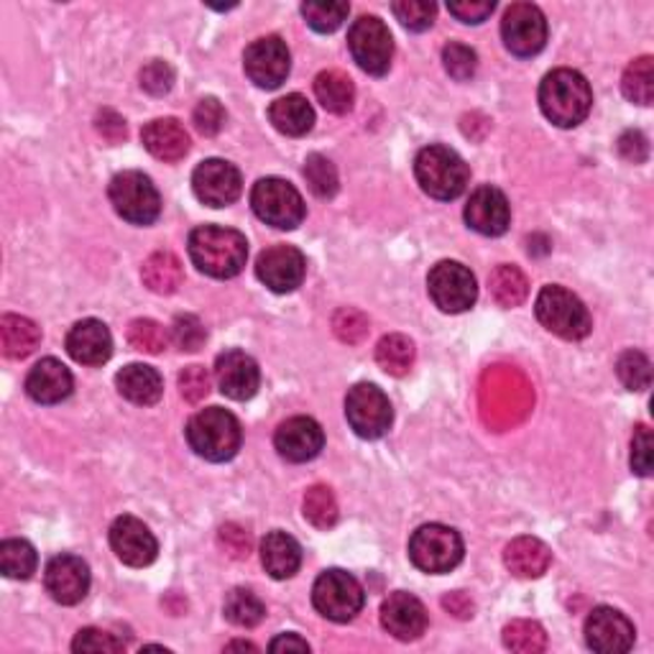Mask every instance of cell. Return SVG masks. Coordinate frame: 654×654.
Masks as SVG:
<instances>
[{
  "instance_id": "6da1fadb",
  "label": "cell",
  "mask_w": 654,
  "mask_h": 654,
  "mask_svg": "<svg viewBox=\"0 0 654 654\" xmlns=\"http://www.w3.org/2000/svg\"><path fill=\"white\" fill-rule=\"evenodd\" d=\"M189 258L202 273L215 279L238 277L246 266V235L223 225H202L189 233Z\"/></svg>"
},
{
  "instance_id": "7a4b0ae2",
  "label": "cell",
  "mask_w": 654,
  "mask_h": 654,
  "mask_svg": "<svg viewBox=\"0 0 654 654\" xmlns=\"http://www.w3.org/2000/svg\"><path fill=\"white\" fill-rule=\"evenodd\" d=\"M593 93L588 80L575 70H552L539 85V108L560 128H575L588 118Z\"/></svg>"
},
{
  "instance_id": "3957f363",
  "label": "cell",
  "mask_w": 654,
  "mask_h": 654,
  "mask_svg": "<svg viewBox=\"0 0 654 654\" xmlns=\"http://www.w3.org/2000/svg\"><path fill=\"white\" fill-rule=\"evenodd\" d=\"M185 432L195 455L210 463H225L241 451V422L227 409H202L187 422Z\"/></svg>"
},
{
  "instance_id": "277c9868",
  "label": "cell",
  "mask_w": 654,
  "mask_h": 654,
  "mask_svg": "<svg viewBox=\"0 0 654 654\" xmlns=\"http://www.w3.org/2000/svg\"><path fill=\"white\" fill-rule=\"evenodd\" d=\"M414 174L422 192L435 200H455L468 187V166L447 147H428L414 159Z\"/></svg>"
},
{
  "instance_id": "5b68a950",
  "label": "cell",
  "mask_w": 654,
  "mask_h": 654,
  "mask_svg": "<svg viewBox=\"0 0 654 654\" xmlns=\"http://www.w3.org/2000/svg\"><path fill=\"white\" fill-rule=\"evenodd\" d=\"M535 312L539 323L562 340H583L593 327L585 304L573 292L558 284L545 287L537 294Z\"/></svg>"
},
{
  "instance_id": "8992f818",
  "label": "cell",
  "mask_w": 654,
  "mask_h": 654,
  "mask_svg": "<svg viewBox=\"0 0 654 654\" xmlns=\"http://www.w3.org/2000/svg\"><path fill=\"white\" fill-rule=\"evenodd\" d=\"M409 558L422 573H451L463 560V539L445 524H424L409 539Z\"/></svg>"
},
{
  "instance_id": "52a82bcc",
  "label": "cell",
  "mask_w": 654,
  "mask_h": 654,
  "mask_svg": "<svg viewBox=\"0 0 654 654\" xmlns=\"http://www.w3.org/2000/svg\"><path fill=\"white\" fill-rule=\"evenodd\" d=\"M250 205L258 220L279 231H294L304 220V200L292 182L279 177L258 179L250 192Z\"/></svg>"
},
{
  "instance_id": "ba28073f",
  "label": "cell",
  "mask_w": 654,
  "mask_h": 654,
  "mask_svg": "<svg viewBox=\"0 0 654 654\" xmlns=\"http://www.w3.org/2000/svg\"><path fill=\"white\" fill-rule=\"evenodd\" d=\"M110 202L116 212L133 225H151L162 212V197L147 174L120 172L110 179Z\"/></svg>"
},
{
  "instance_id": "9c48e42d",
  "label": "cell",
  "mask_w": 654,
  "mask_h": 654,
  "mask_svg": "<svg viewBox=\"0 0 654 654\" xmlns=\"http://www.w3.org/2000/svg\"><path fill=\"white\" fill-rule=\"evenodd\" d=\"M363 588L361 583L355 581L351 573L346 570H325L323 575L315 581V588H312V604L325 619L346 623L355 619V614L363 608Z\"/></svg>"
},
{
  "instance_id": "30bf717a",
  "label": "cell",
  "mask_w": 654,
  "mask_h": 654,
  "mask_svg": "<svg viewBox=\"0 0 654 654\" xmlns=\"http://www.w3.org/2000/svg\"><path fill=\"white\" fill-rule=\"evenodd\" d=\"M348 47L363 72L382 78L389 72L394 57V39L389 26L376 16H361L348 32Z\"/></svg>"
},
{
  "instance_id": "8fae6325",
  "label": "cell",
  "mask_w": 654,
  "mask_h": 654,
  "mask_svg": "<svg viewBox=\"0 0 654 654\" xmlns=\"http://www.w3.org/2000/svg\"><path fill=\"white\" fill-rule=\"evenodd\" d=\"M346 417L355 435L363 440L384 437L394 422L389 397L374 384H355L348 392Z\"/></svg>"
},
{
  "instance_id": "7c38bea8",
  "label": "cell",
  "mask_w": 654,
  "mask_h": 654,
  "mask_svg": "<svg viewBox=\"0 0 654 654\" xmlns=\"http://www.w3.org/2000/svg\"><path fill=\"white\" fill-rule=\"evenodd\" d=\"M428 289L432 302L443 312H451V315L470 310L478 300L476 277L470 273L468 266L458 261H440L435 269L430 271Z\"/></svg>"
},
{
  "instance_id": "4fadbf2b",
  "label": "cell",
  "mask_w": 654,
  "mask_h": 654,
  "mask_svg": "<svg viewBox=\"0 0 654 654\" xmlns=\"http://www.w3.org/2000/svg\"><path fill=\"white\" fill-rule=\"evenodd\" d=\"M501 36L514 57H535L545 49L547 21L545 13L532 3L509 5L501 21Z\"/></svg>"
},
{
  "instance_id": "5bb4252c",
  "label": "cell",
  "mask_w": 654,
  "mask_h": 654,
  "mask_svg": "<svg viewBox=\"0 0 654 654\" xmlns=\"http://www.w3.org/2000/svg\"><path fill=\"white\" fill-rule=\"evenodd\" d=\"M289 67H292V59H289L287 44L279 36H264V39L250 44L243 55V70H246L248 80L261 90H277L287 80Z\"/></svg>"
},
{
  "instance_id": "9a60e30c",
  "label": "cell",
  "mask_w": 654,
  "mask_h": 654,
  "mask_svg": "<svg viewBox=\"0 0 654 654\" xmlns=\"http://www.w3.org/2000/svg\"><path fill=\"white\" fill-rule=\"evenodd\" d=\"M192 189L197 200L210 208H225L233 205L243 192L241 172L223 159H208L197 166L192 174Z\"/></svg>"
},
{
  "instance_id": "2e32d148",
  "label": "cell",
  "mask_w": 654,
  "mask_h": 654,
  "mask_svg": "<svg viewBox=\"0 0 654 654\" xmlns=\"http://www.w3.org/2000/svg\"><path fill=\"white\" fill-rule=\"evenodd\" d=\"M637 631L627 616L616 608L598 606L593 608L588 621H585V642L593 652L600 654H621L634 646Z\"/></svg>"
},
{
  "instance_id": "e0dca14e",
  "label": "cell",
  "mask_w": 654,
  "mask_h": 654,
  "mask_svg": "<svg viewBox=\"0 0 654 654\" xmlns=\"http://www.w3.org/2000/svg\"><path fill=\"white\" fill-rule=\"evenodd\" d=\"M304 273H307V261L294 246H271L256 261V277L277 294L294 292L304 281Z\"/></svg>"
},
{
  "instance_id": "ac0fdd59",
  "label": "cell",
  "mask_w": 654,
  "mask_h": 654,
  "mask_svg": "<svg viewBox=\"0 0 654 654\" xmlns=\"http://www.w3.org/2000/svg\"><path fill=\"white\" fill-rule=\"evenodd\" d=\"M110 547L120 562L131 568H147L156 560L159 542L151 529L136 516H118L110 527Z\"/></svg>"
},
{
  "instance_id": "d6986e66",
  "label": "cell",
  "mask_w": 654,
  "mask_h": 654,
  "mask_svg": "<svg viewBox=\"0 0 654 654\" xmlns=\"http://www.w3.org/2000/svg\"><path fill=\"white\" fill-rule=\"evenodd\" d=\"M44 585L49 596L62 606H74L90 591V568L78 554H57L44 570Z\"/></svg>"
},
{
  "instance_id": "ffe728a7",
  "label": "cell",
  "mask_w": 654,
  "mask_h": 654,
  "mask_svg": "<svg viewBox=\"0 0 654 654\" xmlns=\"http://www.w3.org/2000/svg\"><path fill=\"white\" fill-rule=\"evenodd\" d=\"M466 223L481 235H504L512 223V208L499 187H478L466 205Z\"/></svg>"
},
{
  "instance_id": "44dd1931",
  "label": "cell",
  "mask_w": 654,
  "mask_h": 654,
  "mask_svg": "<svg viewBox=\"0 0 654 654\" xmlns=\"http://www.w3.org/2000/svg\"><path fill=\"white\" fill-rule=\"evenodd\" d=\"M279 455L289 463H307L317 458L325 447V432L312 417H292L281 422L277 435H273Z\"/></svg>"
},
{
  "instance_id": "7402d4cb",
  "label": "cell",
  "mask_w": 654,
  "mask_h": 654,
  "mask_svg": "<svg viewBox=\"0 0 654 654\" xmlns=\"http://www.w3.org/2000/svg\"><path fill=\"white\" fill-rule=\"evenodd\" d=\"M215 382L227 399L246 401L258 392L261 371L258 363L243 351H225L215 361Z\"/></svg>"
},
{
  "instance_id": "603a6c76",
  "label": "cell",
  "mask_w": 654,
  "mask_h": 654,
  "mask_svg": "<svg viewBox=\"0 0 654 654\" xmlns=\"http://www.w3.org/2000/svg\"><path fill=\"white\" fill-rule=\"evenodd\" d=\"M382 627L401 642H414L428 629V608L412 593H392L382 606Z\"/></svg>"
},
{
  "instance_id": "cb8c5ba5",
  "label": "cell",
  "mask_w": 654,
  "mask_h": 654,
  "mask_svg": "<svg viewBox=\"0 0 654 654\" xmlns=\"http://www.w3.org/2000/svg\"><path fill=\"white\" fill-rule=\"evenodd\" d=\"M67 353L82 366H103L113 355V336L101 319H82L67 332Z\"/></svg>"
},
{
  "instance_id": "d4e9b609",
  "label": "cell",
  "mask_w": 654,
  "mask_h": 654,
  "mask_svg": "<svg viewBox=\"0 0 654 654\" xmlns=\"http://www.w3.org/2000/svg\"><path fill=\"white\" fill-rule=\"evenodd\" d=\"M72 374L62 361L44 359L28 371L26 394L39 405H59L72 394Z\"/></svg>"
},
{
  "instance_id": "484cf974",
  "label": "cell",
  "mask_w": 654,
  "mask_h": 654,
  "mask_svg": "<svg viewBox=\"0 0 654 654\" xmlns=\"http://www.w3.org/2000/svg\"><path fill=\"white\" fill-rule=\"evenodd\" d=\"M143 147L149 149L151 156H156L159 162L174 164L179 159L187 156L189 151V133L177 118H159L151 120L149 126H143L141 131Z\"/></svg>"
},
{
  "instance_id": "4316f807",
  "label": "cell",
  "mask_w": 654,
  "mask_h": 654,
  "mask_svg": "<svg viewBox=\"0 0 654 654\" xmlns=\"http://www.w3.org/2000/svg\"><path fill=\"white\" fill-rule=\"evenodd\" d=\"M504 565L514 577L532 581V577H542L552 565V552L542 539L537 537H516L514 542L506 545L504 550Z\"/></svg>"
},
{
  "instance_id": "83f0119b",
  "label": "cell",
  "mask_w": 654,
  "mask_h": 654,
  "mask_svg": "<svg viewBox=\"0 0 654 654\" xmlns=\"http://www.w3.org/2000/svg\"><path fill=\"white\" fill-rule=\"evenodd\" d=\"M116 384L120 397H126L128 401H133V405L139 407L156 405L164 394L162 376H159L156 369L147 366V363H131V366L118 371Z\"/></svg>"
},
{
  "instance_id": "f1b7e54d",
  "label": "cell",
  "mask_w": 654,
  "mask_h": 654,
  "mask_svg": "<svg viewBox=\"0 0 654 654\" xmlns=\"http://www.w3.org/2000/svg\"><path fill=\"white\" fill-rule=\"evenodd\" d=\"M261 562L271 577L287 581L302 565V547L287 532H271L261 542Z\"/></svg>"
},
{
  "instance_id": "f546056e",
  "label": "cell",
  "mask_w": 654,
  "mask_h": 654,
  "mask_svg": "<svg viewBox=\"0 0 654 654\" xmlns=\"http://www.w3.org/2000/svg\"><path fill=\"white\" fill-rule=\"evenodd\" d=\"M269 120L279 133L294 136L296 139V136H304L312 131V124H315V110H312L307 97L294 93V95L279 97V101L271 103Z\"/></svg>"
},
{
  "instance_id": "4dcf8cb0",
  "label": "cell",
  "mask_w": 654,
  "mask_h": 654,
  "mask_svg": "<svg viewBox=\"0 0 654 654\" xmlns=\"http://www.w3.org/2000/svg\"><path fill=\"white\" fill-rule=\"evenodd\" d=\"M42 343V330L34 319L21 315H3L0 319V346L9 359H26Z\"/></svg>"
},
{
  "instance_id": "1f68e13d",
  "label": "cell",
  "mask_w": 654,
  "mask_h": 654,
  "mask_svg": "<svg viewBox=\"0 0 654 654\" xmlns=\"http://www.w3.org/2000/svg\"><path fill=\"white\" fill-rule=\"evenodd\" d=\"M141 279L154 294H174L185 281V269L182 261L170 250H156L143 261Z\"/></svg>"
},
{
  "instance_id": "d6a6232c",
  "label": "cell",
  "mask_w": 654,
  "mask_h": 654,
  "mask_svg": "<svg viewBox=\"0 0 654 654\" xmlns=\"http://www.w3.org/2000/svg\"><path fill=\"white\" fill-rule=\"evenodd\" d=\"M315 97L325 110L346 116L353 108L355 87L353 80L340 70H325L315 78Z\"/></svg>"
},
{
  "instance_id": "836d02e7",
  "label": "cell",
  "mask_w": 654,
  "mask_h": 654,
  "mask_svg": "<svg viewBox=\"0 0 654 654\" xmlns=\"http://www.w3.org/2000/svg\"><path fill=\"white\" fill-rule=\"evenodd\" d=\"M489 287L493 300H497V304H501V307H519L529 294L527 277H524L519 266L514 264L497 266L489 277Z\"/></svg>"
},
{
  "instance_id": "e575fe53",
  "label": "cell",
  "mask_w": 654,
  "mask_h": 654,
  "mask_svg": "<svg viewBox=\"0 0 654 654\" xmlns=\"http://www.w3.org/2000/svg\"><path fill=\"white\" fill-rule=\"evenodd\" d=\"M414 343L407 336H384L376 346V363L389 376H407L414 366Z\"/></svg>"
},
{
  "instance_id": "d590c367",
  "label": "cell",
  "mask_w": 654,
  "mask_h": 654,
  "mask_svg": "<svg viewBox=\"0 0 654 654\" xmlns=\"http://www.w3.org/2000/svg\"><path fill=\"white\" fill-rule=\"evenodd\" d=\"M36 565H39V558L26 539H5L0 545V570L11 581H28L36 573Z\"/></svg>"
},
{
  "instance_id": "8d00e7d4",
  "label": "cell",
  "mask_w": 654,
  "mask_h": 654,
  "mask_svg": "<svg viewBox=\"0 0 654 654\" xmlns=\"http://www.w3.org/2000/svg\"><path fill=\"white\" fill-rule=\"evenodd\" d=\"M223 611H225V619L231 621V623H235V627L254 629V627H258V623L264 621L266 606H264V600L258 598L254 591H248V588H233L225 596Z\"/></svg>"
},
{
  "instance_id": "74e56055",
  "label": "cell",
  "mask_w": 654,
  "mask_h": 654,
  "mask_svg": "<svg viewBox=\"0 0 654 654\" xmlns=\"http://www.w3.org/2000/svg\"><path fill=\"white\" fill-rule=\"evenodd\" d=\"M621 90L631 103L652 105L654 101V59L639 57L627 67L621 78Z\"/></svg>"
},
{
  "instance_id": "f35d334b",
  "label": "cell",
  "mask_w": 654,
  "mask_h": 654,
  "mask_svg": "<svg viewBox=\"0 0 654 654\" xmlns=\"http://www.w3.org/2000/svg\"><path fill=\"white\" fill-rule=\"evenodd\" d=\"M304 519L317 529H330L338 522V501L327 486H312L302 501Z\"/></svg>"
},
{
  "instance_id": "ab89813d",
  "label": "cell",
  "mask_w": 654,
  "mask_h": 654,
  "mask_svg": "<svg viewBox=\"0 0 654 654\" xmlns=\"http://www.w3.org/2000/svg\"><path fill=\"white\" fill-rule=\"evenodd\" d=\"M304 179L312 189V195H317L319 200H330L338 192V170L330 159L323 154H310L304 162Z\"/></svg>"
},
{
  "instance_id": "60d3db41",
  "label": "cell",
  "mask_w": 654,
  "mask_h": 654,
  "mask_svg": "<svg viewBox=\"0 0 654 654\" xmlns=\"http://www.w3.org/2000/svg\"><path fill=\"white\" fill-rule=\"evenodd\" d=\"M504 644L512 652L537 654V652H545L547 634L537 621L516 619V621L506 623V627H504Z\"/></svg>"
},
{
  "instance_id": "b9f144b4",
  "label": "cell",
  "mask_w": 654,
  "mask_h": 654,
  "mask_svg": "<svg viewBox=\"0 0 654 654\" xmlns=\"http://www.w3.org/2000/svg\"><path fill=\"white\" fill-rule=\"evenodd\" d=\"M170 332L164 330L156 319L149 317H139L128 325V343H131L133 351L139 353H149V355H159L170 346Z\"/></svg>"
},
{
  "instance_id": "7bdbcfd3",
  "label": "cell",
  "mask_w": 654,
  "mask_h": 654,
  "mask_svg": "<svg viewBox=\"0 0 654 654\" xmlns=\"http://www.w3.org/2000/svg\"><path fill=\"white\" fill-rule=\"evenodd\" d=\"M616 374L629 392H646L652 384V363L642 351H627L616 361Z\"/></svg>"
},
{
  "instance_id": "ee69618b",
  "label": "cell",
  "mask_w": 654,
  "mask_h": 654,
  "mask_svg": "<svg viewBox=\"0 0 654 654\" xmlns=\"http://www.w3.org/2000/svg\"><path fill=\"white\" fill-rule=\"evenodd\" d=\"M351 13L348 3H302V16L319 34H332Z\"/></svg>"
},
{
  "instance_id": "f6af8a7d",
  "label": "cell",
  "mask_w": 654,
  "mask_h": 654,
  "mask_svg": "<svg viewBox=\"0 0 654 654\" xmlns=\"http://www.w3.org/2000/svg\"><path fill=\"white\" fill-rule=\"evenodd\" d=\"M392 11L409 32H428L437 16V5L424 3V0H399L392 5Z\"/></svg>"
},
{
  "instance_id": "bcb514c9",
  "label": "cell",
  "mask_w": 654,
  "mask_h": 654,
  "mask_svg": "<svg viewBox=\"0 0 654 654\" xmlns=\"http://www.w3.org/2000/svg\"><path fill=\"white\" fill-rule=\"evenodd\" d=\"M170 338L182 353H195L205 346V338L208 336H205V327L195 315H177L172 323Z\"/></svg>"
},
{
  "instance_id": "7dc6e473",
  "label": "cell",
  "mask_w": 654,
  "mask_h": 654,
  "mask_svg": "<svg viewBox=\"0 0 654 654\" xmlns=\"http://www.w3.org/2000/svg\"><path fill=\"white\" fill-rule=\"evenodd\" d=\"M443 62H445V72L458 82L470 80L478 70L476 51L470 47H466V44H458V42H451L443 49Z\"/></svg>"
},
{
  "instance_id": "c3c4849f",
  "label": "cell",
  "mask_w": 654,
  "mask_h": 654,
  "mask_svg": "<svg viewBox=\"0 0 654 654\" xmlns=\"http://www.w3.org/2000/svg\"><path fill=\"white\" fill-rule=\"evenodd\" d=\"M332 330L348 346H359L369 336V317L353 307H343L332 317Z\"/></svg>"
},
{
  "instance_id": "681fc988",
  "label": "cell",
  "mask_w": 654,
  "mask_h": 654,
  "mask_svg": "<svg viewBox=\"0 0 654 654\" xmlns=\"http://www.w3.org/2000/svg\"><path fill=\"white\" fill-rule=\"evenodd\" d=\"M74 652H93V654H118L126 650V644L110 634V631L103 629H82L78 631L72 642Z\"/></svg>"
},
{
  "instance_id": "f907efd6",
  "label": "cell",
  "mask_w": 654,
  "mask_h": 654,
  "mask_svg": "<svg viewBox=\"0 0 654 654\" xmlns=\"http://www.w3.org/2000/svg\"><path fill=\"white\" fill-rule=\"evenodd\" d=\"M179 394L189 405H200L210 394V374L202 366H187L179 374Z\"/></svg>"
},
{
  "instance_id": "816d5d0a",
  "label": "cell",
  "mask_w": 654,
  "mask_h": 654,
  "mask_svg": "<svg viewBox=\"0 0 654 654\" xmlns=\"http://www.w3.org/2000/svg\"><path fill=\"white\" fill-rule=\"evenodd\" d=\"M172 85H174V70L166 62H162V59H154V62H149L141 70V87L147 90L149 95L162 97L170 93Z\"/></svg>"
},
{
  "instance_id": "f5cc1de1",
  "label": "cell",
  "mask_w": 654,
  "mask_h": 654,
  "mask_svg": "<svg viewBox=\"0 0 654 654\" xmlns=\"http://www.w3.org/2000/svg\"><path fill=\"white\" fill-rule=\"evenodd\" d=\"M195 128L202 136H215L225 126V110L215 97H202L195 108Z\"/></svg>"
},
{
  "instance_id": "db71d44e",
  "label": "cell",
  "mask_w": 654,
  "mask_h": 654,
  "mask_svg": "<svg viewBox=\"0 0 654 654\" xmlns=\"http://www.w3.org/2000/svg\"><path fill=\"white\" fill-rule=\"evenodd\" d=\"M631 468L644 478L652 474V430L646 424H639L631 437Z\"/></svg>"
},
{
  "instance_id": "11a10c76",
  "label": "cell",
  "mask_w": 654,
  "mask_h": 654,
  "mask_svg": "<svg viewBox=\"0 0 654 654\" xmlns=\"http://www.w3.org/2000/svg\"><path fill=\"white\" fill-rule=\"evenodd\" d=\"M218 542L235 560H243L250 554V535L243 527H238V524H225V527H220Z\"/></svg>"
},
{
  "instance_id": "9f6ffc18",
  "label": "cell",
  "mask_w": 654,
  "mask_h": 654,
  "mask_svg": "<svg viewBox=\"0 0 654 654\" xmlns=\"http://www.w3.org/2000/svg\"><path fill=\"white\" fill-rule=\"evenodd\" d=\"M97 133L108 143H120L126 139V120L116 110H101L95 118Z\"/></svg>"
},
{
  "instance_id": "6f0895ef",
  "label": "cell",
  "mask_w": 654,
  "mask_h": 654,
  "mask_svg": "<svg viewBox=\"0 0 654 654\" xmlns=\"http://www.w3.org/2000/svg\"><path fill=\"white\" fill-rule=\"evenodd\" d=\"M493 9H497L493 3H468V0L466 3L447 5V11H451L458 21H463V24H481V21L491 16Z\"/></svg>"
},
{
  "instance_id": "680465c9",
  "label": "cell",
  "mask_w": 654,
  "mask_h": 654,
  "mask_svg": "<svg viewBox=\"0 0 654 654\" xmlns=\"http://www.w3.org/2000/svg\"><path fill=\"white\" fill-rule=\"evenodd\" d=\"M619 154L627 159V162L642 164L646 154H650V147H646V139L639 131H627L619 139Z\"/></svg>"
},
{
  "instance_id": "91938a15",
  "label": "cell",
  "mask_w": 654,
  "mask_h": 654,
  "mask_svg": "<svg viewBox=\"0 0 654 654\" xmlns=\"http://www.w3.org/2000/svg\"><path fill=\"white\" fill-rule=\"evenodd\" d=\"M271 652H310V644L300 634H281L269 644Z\"/></svg>"
},
{
  "instance_id": "94428289",
  "label": "cell",
  "mask_w": 654,
  "mask_h": 654,
  "mask_svg": "<svg viewBox=\"0 0 654 654\" xmlns=\"http://www.w3.org/2000/svg\"><path fill=\"white\" fill-rule=\"evenodd\" d=\"M443 606L451 614L460 616V619H468V616H474V604H470V598L466 596V593H460V591L458 593H451V596H447L443 600Z\"/></svg>"
},
{
  "instance_id": "6125c7cd",
  "label": "cell",
  "mask_w": 654,
  "mask_h": 654,
  "mask_svg": "<svg viewBox=\"0 0 654 654\" xmlns=\"http://www.w3.org/2000/svg\"><path fill=\"white\" fill-rule=\"evenodd\" d=\"M225 650H227V652H231V650H246V652H258V650H256V646H254V644H248V642H233V644H227V646H225Z\"/></svg>"
}]
</instances>
